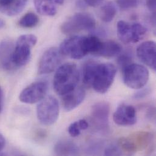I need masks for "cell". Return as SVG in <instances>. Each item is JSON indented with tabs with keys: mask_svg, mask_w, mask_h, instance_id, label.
Here are the masks:
<instances>
[{
	"mask_svg": "<svg viewBox=\"0 0 156 156\" xmlns=\"http://www.w3.org/2000/svg\"><path fill=\"white\" fill-rule=\"evenodd\" d=\"M56 5H62L64 4L65 0H52Z\"/></svg>",
	"mask_w": 156,
	"mask_h": 156,
	"instance_id": "d6a6232c",
	"label": "cell"
},
{
	"mask_svg": "<svg viewBox=\"0 0 156 156\" xmlns=\"http://www.w3.org/2000/svg\"><path fill=\"white\" fill-rule=\"evenodd\" d=\"M54 152L58 156H75L78 154V148L71 140H62L55 145Z\"/></svg>",
	"mask_w": 156,
	"mask_h": 156,
	"instance_id": "d6986e66",
	"label": "cell"
},
{
	"mask_svg": "<svg viewBox=\"0 0 156 156\" xmlns=\"http://www.w3.org/2000/svg\"><path fill=\"white\" fill-rule=\"evenodd\" d=\"M122 154V150L119 146L111 145L107 147L105 151L106 156H120Z\"/></svg>",
	"mask_w": 156,
	"mask_h": 156,
	"instance_id": "d4e9b609",
	"label": "cell"
},
{
	"mask_svg": "<svg viewBox=\"0 0 156 156\" xmlns=\"http://www.w3.org/2000/svg\"><path fill=\"white\" fill-rule=\"evenodd\" d=\"M37 12L46 16H54L57 12L56 4L52 0H34Z\"/></svg>",
	"mask_w": 156,
	"mask_h": 156,
	"instance_id": "ffe728a7",
	"label": "cell"
},
{
	"mask_svg": "<svg viewBox=\"0 0 156 156\" xmlns=\"http://www.w3.org/2000/svg\"><path fill=\"white\" fill-rule=\"evenodd\" d=\"M113 120L115 123L119 126H133L137 122L136 110L131 105L122 104L115 111Z\"/></svg>",
	"mask_w": 156,
	"mask_h": 156,
	"instance_id": "7c38bea8",
	"label": "cell"
},
{
	"mask_svg": "<svg viewBox=\"0 0 156 156\" xmlns=\"http://www.w3.org/2000/svg\"><path fill=\"white\" fill-rule=\"evenodd\" d=\"M116 73L117 68L111 63L89 62L83 69V82L97 93L105 94L112 84Z\"/></svg>",
	"mask_w": 156,
	"mask_h": 156,
	"instance_id": "6da1fadb",
	"label": "cell"
},
{
	"mask_svg": "<svg viewBox=\"0 0 156 156\" xmlns=\"http://www.w3.org/2000/svg\"><path fill=\"white\" fill-rule=\"evenodd\" d=\"M131 63H133V57L129 52L121 54L117 58V64L122 70Z\"/></svg>",
	"mask_w": 156,
	"mask_h": 156,
	"instance_id": "603a6c76",
	"label": "cell"
},
{
	"mask_svg": "<svg viewBox=\"0 0 156 156\" xmlns=\"http://www.w3.org/2000/svg\"><path fill=\"white\" fill-rule=\"evenodd\" d=\"M59 49L64 56L75 60L81 59L88 54L86 37H71L62 43Z\"/></svg>",
	"mask_w": 156,
	"mask_h": 156,
	"instance_id": "ba28073f",
	"label": "cell"
},
{
	"mask_svg": "<svg viewBox=\"0 0 156 156\" xmlns=\"http://www.w3.org/2000/svg\"><path fill=\"white\" fill-rule=\"evenodd\" d=\"M39 23V18L37 15L32 12H29L23 15L20 20L18 24L23 28H32Z\"/></svg>",
	"mask_w": 156,
	"mask_h": 156,
	"instance_id": "7402d4cb",
	"label": "cell"
},
{
	"mask_svg": "<svg viewBox=\"0 0 156 156\" xmlns=\"http://www.w3.org/2000/svg\"><path fill=\"white\" fill-rule=\"evenodd\" d=\"M80 79L77 65L67 63L58 67L53 80V86L55 92L62 96L76 89Z\"/></svg>",
	"mask_w": 156,
	"mask_h": 156,
	"instance_id": "7a4b0ae2",
	"label": "cell"
},
{
	"mask_svg": "<svg viewBox=\"0 0 156 156\" xmlns=\"http://www.w3.org/2000/svg\"><path fill=\"white\" fill-rule=\"evenodd\" d=\"M63 56L58 48H51L46 50L39 61L38 73L44 75L54 72L62 63Z\"/></svg>",
	"mask_w": 156,
	"mask_h": 156,
	"instance_id": "9c48e42d",
	"label": "cell"
},
{
	"mask_svg": "<svg viewBox=\"0 0 156 156\" xmlns=\"http://www.w3.org/2000/svg\"><path fill=\"white\" fill-rule=\"evenodd\" d=\"M86 97L84 88L76 87L73 90L62 96V103L63 108L66 111H71L83 101Z\"/></svg>",
	"mask_w": 156,
	"mask_h": 156,
	"instance_id": "9a60e30c",
	"label": "cell"
},
{
	"mask_svg": "<svg viewBox=\"0 0 156 156\" xmlns=\"http://www.w3.org/2000/svg\"><path fill=\"white\" fill-rule=\"evenodd\" d=\"M117 14V7L112 2H108L102 6L100 10V19L105 22L109 23L113 20Z\"/></svg>",
	"mask_w": 156,
	"mask_h": 156,
	"instance_id": "44dd1931",
	"label": "cell"
},
{
	"mask_svg": "<svg viewBox=\"0 0 156 156\" xmlns=\"http://www.w3.org/2000/svg\"><path fill=\"white\" fill-rule=\"evenodd\" d=\"M14 44L10 40L0 41V69L4 71H12L15 69L12 63V54Z\"/></svg>",
	"mask_w": 156,
	"mask_h": 156,
	"instance_id": "2e32d148",
	"label": "cell"
},
{
	"mask_svg": "<svg viewBox=\"0 0 156 156\" xmlns=\"http://www.w3.org/2000/svg\"><path fill=\"white\" fill-rule=\"evenodd\" d=\"M117 4L120 9L128 10L137 7L139 4V0H117Z\"/></svg>",
	"mask_w": 156,
	"mask_h": 156,
	"instance_id": "cb8c5ba5",
	"label": "cell"
},
{
	"mask_svg": "<svg viewBox=\"0 0 156 156\" xmlns=\"http://www.w3.org/2000/svg\"><path fill=\"white\" fill-rule=\"evenodd\" d=\"M150 92V91L148 90V89H145V90H142V91H140L138 93H137L136 95H135V97L136 98H142L144 97V96L147 95L148 93Z\"/></svg>",
	"mask_w": 156,
	"mask_h": 156,
	"instance_id": "f546056e",
	"label": "cell"
},
{
	"mask_svg": "<svg viewBox=\"0 0 156 156\" xmlns=\"http://www.w3.org/2000/svg\"><path fill=\"white\" fill-rule=\"evenodd\" d=\"M122 52V47L117 42L112 40L102 41L101 47L97 54V56L105 58H112L119 55Z\"/></svg>",
	"mask_w": 156,
	"mask_h": 156,
	"instance_id": "ac0fdd59",
	"label": "cell"
},
{
	"mask_svg": "<svg viewBox=\"0 0 156 156\" xmlns=\"http://www.w3.org/2000/svg\"><path fill=\"white\" fill-rule=\"evenodd\" d=\"M146 1L148 8L154 12L156 10V0H146Z\"/></svg>",
	"mask_w": 156,
	"mask_h": 156,
	"instance_id": "f1b7e54d",
	"label": "cell"
},
{
	"mask_svg": "<svg viewBox=\"0 0 156 156\" xmlns=\"http://www.w3.org/2000/svg\"><path fill=\"white\" fill-rule=\"evenodd\" d=\"M29 0H0V12L7 16H15L21 13Z\"/></svg>",
	"mask_w": 156,
	"mask_h": 156,
	"instance_id": "e0dca14e",
	"label": "cell"
},
{
	"mask_svg": "<svg viewBox=\"0 0 156 156\" xmlns=\"http://www.w3.org/2000/svg\"><path fill=\"white\" fill-rule=\"evenodd\" d=\"M37 42V38L32 34L21 35L17 40L12 54V63L15 68L24 66L31 57L32 48Z\"/></svg>",
	"mask_w": 156,
	"mask_h": 156,
	"instance_id": "3957f363",
	"label": "cell"
},
{
	"mask_svg": "<svg viewBox=\"0 0 156 156\" xmlns=\"http://www.w3.org/2000/svg\"><path fill=\"white\" fill-rule=\"evenodd\" d=\"M68 133L69 135L73 137H78L80 134L81 129L79 126L78 121L71 123L68 128Z\"/></svg>",
	"mask_w": 156,
	"mask_h": 156,
	"instance_id": "484cf974",
	"label": "cell"
},
{
	"mask_svg": "<svg viewBox=\"0 0 156 156\" xmlns=\"http://www.w3.org/2000/svg\"><path fill=\"white\" fill-rule=\"evenodd\" d=\"M48 90L47 82L37 81L24 89L19 96V99L26 104H34L41 101L46 97Z\"/></svg>",
	"mask_w": 156,
	"mask_h": 156,
	"instance_id": "8fae6325",
	"label": "cell"
},
{
	"mask_svg": "<svg viewBox=\"0 0 156 156\" xmlns=\"http://www.w3.org/2000/svg\"><path fill=\"white\" fill-rule=\"evenodd\" d=\"M3 104H4V95H3V92L0 87V113L1 112L2 108H3Z\"/></svg>",
	"mask_w": 156,
	"mask_h": 156,
	"instance_id": "4dcf8cb0",
	"label": "cell"
},
{
	"mask_svg": "<svg viewBox=\"0 0 156 156\" xmlns=\"http://www.w3.org/2000/svg\"><path fill=\"white\" fill-rule=\"evenodd\" d=\"M110 107L106 102H99L92 106L91 117L96 126L100 129L108 127Z\"/></svg>",
	"mask_w": 156,
	"mask_h": 156,
	"instance_id": "5bb4252c",
	"label": "cell"
},
{
	"mask_svg": "<svg viewBox=\"0 0 156 156\" xmlns=\"http://www.w3.org/2000/svg\"><path fill=\"white\" fill-rule=\"evenodd\" d=\"M78 123L81 130H86L87 129V128L89 126L88 122L85 119L79 120Z\"/></svg>",
	"mask_w": 156,
	"mask_h": 156,
	"instance_id": "83f0119b",
	"label": "cell"
},
{
	"mask_svg": "<svg viewBox=\"0 0 156 156\" xmlns=\"http://www.w3.org/2000/svg\"><path fill=\"white\" fill-rule=\"evenodd\" d=\"M59 110L58 101L55 97L49 95L44 97L37 108L38 120L43 125H52L58 118Z\"/></svg>",
	"mask_w": 156,
	"mask_h": 156,
	"instance_id": "5b68a950",
	"label": "cell"
},
{
	"mask_svg": "<svg viewBox=\"0 0 156 156\" xmlns=\"http://www.w3.org/2000/svg\"><path fill=\"white\" fill-rule=\"evenodd\" d=\"M86 4L90 7H96L100 5H101L104 0H84Z\"/></svg>",
	"mask_w": 156,
	"mask_h": 156,
	"instance_id": "4316f807",
	"label": "cell"
},
{
	"mask_svg": "<svg viewBox=\"0 0 156 156\" xmlns=\"http://www.w3.org/2000/svg\"><path fill=\"white\" fill-rule=\"evenodd\" d=\"M96 22L92 15L86 12H79L66 20L60 30L65 35H71L83 30H90L95 28Z\"/></svg>",
	"mask_w": 156,
	"mask_h": 156,
	"instance_id": "277c9868",
	"label": "cell"
},
{
	"mask_svg": "<svg viewBox=\"0 0 156 156\" xmlns=\"http://www.w3.org/2000/svg\"><path fill=\"white\" fill-rule=\"evenodd\" d=\"M147 32V29L140 23L131 24L125 21H119L117 24L118 37L125 44L138 43L145 37Z\"/></svg>",
	"mask_w": 156,
	"mask_h": 156,
	"instance_id": "8992f818",
	"label": "cell"
},
{
	"mask_svg": "<svg viewBox=\"0 0 156 156\" xmlns=\"http://www.w3.org/2000/svg\"><path fill=\"white\" fill-rule=\"evenodd\" d=\"M5 140L3 136L0 134V151H1L5 147Z\"/></svg>",
	"mask_w": 156,
	"mask_h": 156,
	"instance_id": "1f68e13d",
	"label": "cell"
},
{
	"mask_svg": "<svg viewBox=\"0 0 156 156\" xmlns=\"http://www.w3.org/2000/svg\"><path fill=\"white\" fill-rule=\"evenodd\" d=\"M137 55L139 60L154 71L156 70V46L153 41H147L137 48Z\"/></svg>",
	"mask_w": 156,
	"mask_h": 156,
	"instance_id": "4fadbf2b",
	"label": "cell"
},
{
	"mask_svg": "<svg viewBox=\"0 0 156 156\" xmlns=\"http://www.w3.org/2000/svg\"><path fill=\"white\" fill-rule=\"evenodd\" d=\"M5 22L2 19L0 18V29L3 28L5 26Z\"/></svg>",
	"mask_w": 156,
	"mask_h": 156,
	"instance_id": "836d02e7",
	"label": "cell"
},
{
	"mask_svg": "<svg viewBox=\"0 0 156 156\" xmlns=\"http://www.w3.org/2000/svg\"><path fill=\"white\" fill-rule=\"evenodd\" d=\"M123 81L129 88L140 89L147 83L150 73L148 69L139 64L131 63L123 69Z\"/></svg>",
	"mask_w": 156,
	"mask_h": 156,
	"instance_id": "52a82bcc",
	"label": "cell"
},
{
	"mask_svg": "<svg viewBox=\"0 0 156 156\" xmlns=\"http://www.w3.org/2000/svg\"><path fill=\"white\" fill-rule=\"evenodd\" d=\"M151 140L150 134L147 133H137L130 137L120 140L121 149L129 154H135L137 151L146 148Z\"/></svg>",
	"mask_w": 156,
	"mask_h": 156,
	"instance_id": "30bf717a",
	"label": "cell"
}]
</instances>
